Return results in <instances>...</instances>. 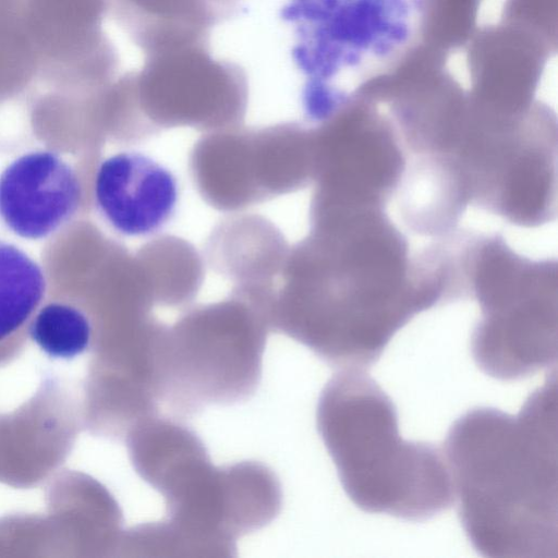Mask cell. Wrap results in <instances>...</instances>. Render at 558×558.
I'll return each mask as SVG.
<instances>
[{"label": "cell", "mask_w": 558, "mask_h": 558, "mask_svg": "<svg viewBox=\"0 0 558 558\" xmlns=\"http://www.w3.org/2000/svg\"><path fill=\"white\" fill-rule=\"evenodd\" d=\"M318 222L294 332L327 363L362 371L440 300L420 252L384 208L326 209Z\"/></svg>", "instance_id": "1"}, {"label": "cell", "mask_w": 558, "mask_h": 558, "mask_svg": "<svg viewBox=\"0 0 558 558\" xmlns=\"http://www.w3.org/2000/svg\"><path fill=\"white\" fill-rule=\"evenodd\" d=\"M550 375L517 415L475 408L447 434L459 518L484 557H558L556 369Z\"/></svg>", "instance_id": "2"}, {"label": "cell", "mask_w": 558, "mask_h": 558, "mask_svg": "<svg viewBox=\"0 0 558 558\" xmlns=\"http://www.w3.org/2000/svg\"><path fill=\"white\" fill-rule=\"evenodd\" d=\"M317 426L344 492L360 509L424 521L454 502L444 450L402 439L395 403L363 371L345 369L328 381Z\"/></svg>", "instance_id": "3"}, {"label": "cell", "mask_w": 558, "mask_h": 558, "mask_svg": "<svg viewBox=\"0 0 558 558\" xmlns=\"http://www.w3.org/2000/svg\"><path fill=\"white\" fill-rule=\"evenodd\" d=\"M463 262L466 299L481 315L471 352L486 375L505 381L538 373L557 361L556 259L515 253L498 233H469Z\"/></svg>", "instance_id": "4"}, {"label": "cell", "mask_w": 558, "mask_h": 558, "mask_svg": "<svg viewBox=\"0 0 558 558\" xmlns=\"http://www.w3.org/2000/svg\"><path fill=\"white\" fill-rule=\"evenodd\" d=\"M460 166L469 204L526 228L557 214V119L546 104L500 113L470 97Z\"/></svg>", "instance_id": "5"}, {"label": "cell", "mask_w": 558, "mask_h": 558, "mask_svg": "<svg viewBox=\"0 0 558 558\" xmlns=\"http://www.w3.org/2000/svg\"><path fill=\"white\" fill-rule=\"evenodd\" d=\"M298 9L305 27V88L338 90L333 80L349 70L360 71L359 85L420 41L411 0H300Z\"/></svg>", "instance_id": "6"}, {"label": "cell", "mask_w": 558, "mask_h": 558, "mask_svg": "<svg viewBox=\"0 0 558 558\" xmlns=\"http://www.w3.org/2000/svg\"><path fill=\"white\" fill-rule=\"evenodd\" d=\"M318 207L386 209L401 184L407 155L383 106L350 92L323 122Z\"/></svg>", "instance_id": "7"}, {"label": "cell", "mask_w": 558, "mask_h": 558, "mask_svg": "<svg viewBox=\"0 0 558 558\" xmlns=\"http://www.w3.org/2000/svg\"><path fill=\"white\" fill-rule=\"evenodd\" d=\"M539 37L501 22L475 29L468 43L471 98L501 113L531 107L547 60L556 54Z\"/></svg>", "instance_id": "8"}, {"label": "cell", "mask_w": 558, "mask_h": 558, "mask_svg": "<svg viewBox=\"0 0 558 558\" xmlns=\"http://www.w3.org/2000/svg\"><path fill=\"white\" fill-rule=\"evenodd\" d=\"M95 199L116 231L125 236H148L174 216L179 183L173 172L153 157L121 151L98 167Z\"/></svg>", "instance_id": "9"}, {"label": "cell", "mask_w": 558, "mask_h": 558, "mask_svg": "<svg viewBox=\"0 0 558 558\" xmlns=\"http://www.w3.org/2000/svg\"><path fill=\"white\" fill-rule=\"evenodd\" d=\"M82 195L74 170L57 154L32 151L0 175V218L15 234L41 239L76 211Z\"/></svg>", "instance_id": "10"}, {"label": "cell", "mask_w": 558, "mask_h": 558, "mask_svg": "<svg viewBox=\"0 0 558 558\" xmlns=\"http://www.w3.org/2000/svg\"><path fill=\"white\" fill-rule=\"evenodd\" d=\"M45 289L40 267L23 251L0 240V341L29 317Z\"/></svg>", "instance_id": "11"}, {"label": "cell", "mask_w": 558, "mask_h": 558, "mask_svg": "<svg viewBox=\"0 0 558 558\" xmlns=\"http://www.w3.org/2000/svg\"><path fill=\"white\" fill-rule=\"evenodd\" d=\"M482 0H411L417 39L449 54L464 47L476 29Z\"/></svg>", "instance_id": "12"}, {"label": "cell", "mask_w": 558, "mask_h": 558, "mask_svg": "<svg viewBox=\"0 0 558 558\" xmlns=\"http://www.w3.org/2000/svg\"><path fill=\"white\" fill-rule=\"evenodd\" d=\"M88 318L76 307L50 303L29 326V336L51 357L70 359L84 352L90 341Z\"/></svg>", "instance_id": "13"}, {"label": "cell", "mask_w": 558, "mask_h": 558, "mask_svg": "<svg viewBox=\"0 0 558 558\" xmlns=\"http://www.w3.org/2000/svg\"><path fill=\"white\" fill-rule=\"evenodd\" d=\"M558 0H506L501 22L515 25L557 49Z\"/></svg>", "instance_id": "14"}]
</instances>
